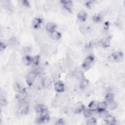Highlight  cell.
Returning <instances> with one entry per match:
<instances>
[{
	"mask_svg": "<svg viewBox=\"0 0 125 125\" xmlns=\"http://www.w3.org/2000/svg\"><path fill=\"white\" fill-rule=\"evenodd\" d=\"M37 74L35 71L30 72L27 75L26 77V81L29 86H32L34 83Z\"/></svg>",
	"mask_w": 125,
	"mask_h": 125,
	"instance_id": "cell-1",
	"label": "cell"
},
{
	"mask_svg": "<svg viewBox=\"0 0 125 125\" xmlns=\"http://www.w3.org/2000/svg\"><path fill=\"white\" fill-rule=\"evenodd\" d=\"M94 61V57L92 56H89L85 59L83 64V68L85 69H88L91 67Z\"/></svg>",
	"mask_w": 125,
	"mask_h": 125,
	"instance_id": "cell-2",
	"label": "cell"
},
{
	"mask_svg": "<svg viewBox=\"0 0 125 125\" xmlns=\"http://www.w3.org/2000/svg\"><path fill=\"white\" fill-rule=\"evenodd\" d=\"M27 96V93L26 90H22L19 92L16 96V99H17L20 101H23L25 100Z\"/></svg>",
	"mask_w": 125,
	"mask_h": 125,
	"instance_id": "cell-3",
	"label": "cell"
},
{
	"mask_svg": "<svg viewBox=\"0 0 125 125\" xmlns=\"http://www.w3.org/2000/svg\"><path fill=\"white\" fill-rule=\"evenodd\" d=\"M28 108L26 103H23L20 105L19 109V113L21 115H25L28 113Z\"/></svg>",
	"mask_w": 125,
	"mask_h": 125,
	"instance_id": "cell-4",
	"label": "cell"
},
{
	"mask_svg": "<svg viewBox=\"0 0 125 125\" xmlns=\"http://www.w3.org/2000/svg\"><path fill=\"white\" fill-rule=\"evenodd\" d=\"M85 107L81 102H78L75 104L74 107V110L76 113H80L82 111L84 110Z\"/></svg>",
	"mask_w": 125,
	"mask_h": 125,
	"instance_id": "cell-5",
	"label": "cell"
},
{
	"mask_svg": "<svg viewBox=\"0 0 125 125\" xmlns=\"http://www.w3.org/2000/svg\"><path fill=\"white\" fill-rule=\"evenodd\" d=\"M54 89L57 91L62 92L65 90V86L62 82L60 81L57 82L54 85Z\"/></svg>",
	"mask_w": 125,
	"mask_h": 125,
	"instance_id": "cell-6",
	"label": "cell"
},
{
	"mask_svg": "<svg viewBox=\"0 0 125 125\" xmlns=\"http://www.w3.org/2000/svg\"><path fill=\"white\" fill-rule=\"evenodd\" d=\"M42 85L44 88H47L50 86L51 84V81L50 78L47 77L44 78L42 80Z\"/></svg>",
	"mask_w": 125,
	"mask_h": 125,
	"instance_id": "cell-7",
	"label": "cell"
},
{
	"mask_svg": "<svg viewBox=\"0 0 125 125\" xmlns=\"http://www.w3.org/2000/svg\"><path fill=\"white\" fill-rule=\"evenodd\" d=\"M56 26L53 23H49L46 26V29L50 32H52L55 31Z\"/></svg>",
	"mask_w": 125,
	"mask_h": 125,
	"instance_id": "cell-8",
	"label": "cell"
},
{
	"mask_svg": "<svg viewBox=\"0 0 125 125\" xmlns=\"http://www.w3.org/2000/svg\"><path fill=\"white\" fill-rule=\"evenodd\" d=\"M105 122H106V124H109V125H113L115 124V120L114 118L110 115H109L105 119Z\"/></svg>",
	"mask_w": 125,
	"mask_h": 125,
	"instance_id": "cell-9",
	"label": "cell"
},
{
	"mask_svg": "<svg viewBox=\"0 0 125 125\" xmlns=\"http://www.w3.org/2000/svg\"><path fill=\"white\" fill-rule=\"evenodd\" d=\"M62 4L64 5V7L67 11H71L72 8V3L71 1H62Z\"/></svg>",
	"mask_w": 125,
	"mask_h": 125,
	"instance_id": "cell-10",
	"label": "cell"
},
{
	"mask_svg": "<svg viewBox=\"0 0 125 125\" xmlns=\"http://www.w3.org/2000/svg\"><path fill=\"white\" fill-rule=\"evenodd\" d=\"M42 20L40 18H36L34 20L33 22V26L34 28H37L40 27L41 25L42 24Z\"/></svg>",
	"mask_w": 125,
	"mask_h": 125,
	"instance_id": "cell-11",
	"label": "cell"
},
{
	"mask_svg": "<svg viewBox=\"0 0 125 125\" xmlns=\"http://www.w3.org/2000/svg\"><path fill=\"white\" fill-rule=\"evenodd\" d=\"M110 38L109 37H107L105 38H104L101 41V44L104 47H108L110 45Z\"/></svg>",
	"mask_w": 125,
	"mask_h": 125,
	"instance_id": "cell-12",
	"label": "cell"
},
{
	"mask_svg": "<svg viewBox=\"0 0 125 125\" xmlns=\"http://www.w3.org/2000/svg\"><path fill=\"white\" fill-rule=\"evenodd\" d=\"M78 18L81 22H84L87 19V14L84 11L80 12L78 14Z\"/></svg>",
	"mask_w": 125,
	"mask_h": 125,
	"instance_id": "cell-13",
	"label": "cell"
},
{
	"mask_svg": "<svg viewBox=\"0 0 125 125\" xmlns=\"http://www.w3.org/2000/svg\"><path fill=\"white\" fill-rule=\"evenodd\" d=\"M107 107L109 109L113 110V109H115L117 108V105L115 102H114L113 101H112L108 102V103L107 105Z\"/></svg>",
	"mask_w": 125,
	"mask_h": 125,
	"instance_id": "cell-14",
	"label": "cell"
},
{
	"mask_svg": "<svg viewBox=\"0 0 125 125\" xmlns=\"http://www.w3.org/2000/svg\"><path fill=\"white\" fill-rule=\"evenodd\" d=\"M61 35L60 32H58V31H54L53 32L51 33V37L52 39H53L55 40H59L61 38Z\"/></svg>",
	"mask_w": 125,
	"mask_h": 125,
	"instance_id": "cell-15",
	"label": "cell"
},
{
	"mask_svg": "<svg viewBox=\"0 0 125 125\" xmlns=\"http://www.w3.org/2000/svg\"><path fill=\"white\" fill-rule=\"evenodd\" d=\"M107 108V104L105 102H99L97 104V109L99 111L105 110Z\"/></svg>",
	"mask_w": 125,
	"mask_h": 125,
	"instance_id": "cell-16",
	"label": "cell"
},
{
	"mask_svg": "<svg viewBox=\"0 0 125 125\" xmlns=\"http://www.w3.org/2000/svg\"><path fill=\"white\" fill-rule=\"evenodd\" d=\"M47 109V108L45 106L43 105H41V104L37 105L35 107L36 111L37 113L38 114H40L44 109Z\"/></svg>",
	"mask_w": 125,
	"mask_h": 125,
	"instance_id": "cell-17",
	"label": "cell"
},
{
	"mask_svg": "<svg viewBox=\"0 0 125 125\" xmlns=\"http://www.w3.org/2000/svg\"><path fill=\"white\" fill-rule=\"evenodd\" d=\"M89 108L91 110L95 111L97 109V104L94 101H92L89 105Z\"/></svg>",
	"mask_w": 125,
	"mask_h": 125,
	"instance_id": "cell-18",
	"label": "cell"
},
{
	"mask_svg": "<svg viewBox=\"0 0 125 125\" xmlns=\"http://www.w3.org/2000/svg\"><path fill=\"white\" fill-rule=\"evenodd\" d=\"M32 61V59L29 56H26L23 58L24 63L27 66L29 65Z\"/></svg>",
	"mask_w": 125,
	"mask_h": 125,
	"instance_id": "cell-19",
	"label": "cell"
},
{
	"mask_svg": "<svg viewBox=\"0 0 125 125\" xmlns=\"http://www.w3.org/2000/svg\"><path fill=\"white\" fill-rule=\"evenodd\" d=\"M83 113H84V115L86 117L89 118L92 115L93 111L90 109H84V112H83Z\"/></svg>",
	"mask_w": 125,
	"mask_h": 125,
	"instance_id": "cell-20",
	"label": "cell"
},
{
	"mask_svg": "<svg viewBox=\"0 0 125 125\" xmlns=\"http://www.w3.org/2000/svg\"><path fill=\"white\" fill-rule=\"evenodd\" d=\"M99 116L102 118L105 119L109 115V113L106 110V109L105 110H103L101 111H99Z\"/></svg>",
	"mask_w": 125,
	"mask_h": 125,
	"instance_id": "cell-21",
	"label": "cell"
},
{
	"mask_svg": "<svg viewBox=\"0 0 125 125\" xmlns=\"http://www.w3.org/2000/svg\"><path fill=\"white\" fill-rule=\"evenodd\" d=\"M114 94L112 93H108L106 95V99L108 102H110L113 101L114 99Z\"/></svg>",
	"mask_w": 125,
	"mask_h": 125,
	"instance_id": "cell-22",
	"label": "cell"
},
{
	"mask_svg": "<svg viewBox=\"0 0 125 125\" xmlns=\"http://www.w3.org/2000/svg\"><path fill=\"white\" fill-rule=\"evenodd\" d=\"M97 121L95 118H91L87 121V124L89 125H94L96 124Z\"/></svg>",
	"mask_w": 125,
	"mask_h": 125,
	"instance_id": "cell-23",
	"label": "cell"
},
{
	"mask_svg": "<svg viewBox=\"0 0 125 125\" xmlns=\"http://www.w3.org/2000/svg\"><path fill=\"white\" fill-rule=\"evenodd\" d=\"M88 85H89V82L88 80L84 79L82 81L81 84V86L82 88H86L88 86Z\"/></svg>",
	"mask_w": 125,
	"mask_h": 125,
	"instance_id": "cell-24",
	"label": "cell"
},
{
	"mask_svg": "<svg viewBox=\"0 0 125 125\" xmlns=\"http://www.w3.org/2000/svg\"><path fill=\"white\" fill-rule=\"evenodd\" d=\"M39 61H40V57L38 55H36L34 58L32 59V62H33V63L35 65H38L39 63Z\"/></svg>",
	"mask_w": 125,
	"mask_h": 125,
	"instance_id": "cell-25",
	"label": "cell"
},
{
	"mask_svg": "<svg viewBox=\"0 0 125 125\" xmlns=\"http://www.w3.org/2000/svg\"><path fill=\"white\" fill-rule=\"evenodd\" d=\"M101 19L102 17L100 15H96L95 16H94V17H93V21H95V22H99L101 21Z\"/></svg>",
	"mask_w": 125,
	"mask_h": 125,
	"instance_id": "cell-26",
	"label": "cell"
},
{
	"mask_svg": "<svg viewBox=\"0 0 125 125\" xmlns=\"http://www.w3.org/2000/svg\"><path fill=\"white\" fill-rule=\"evenodd\" d=\"M13 89L16 92H19L21 90V86L18 83H16L13 86Z\"/></svg>",
	"mask_w": 125,
	"mask_h": 125,
	"instance_id": "cell-27",
	"label": "cell"
},
{
	"mask_svg": "<svg viewBox=\"0 0 125 125\" xmlns=\"http://www.w3.org/2000/svg\"><path fill=\"white\" fill-rule=\"evenodd\" d=\"M55 124H56V125H64L65 124L64 121L62 119H59V120H57Z\"/></svg>",
	"mask_w": 125,
	"mask_h": 125,
	"instance_id": "cell-28",
	"label": "cell"
},
{
	"mask_svg": "<svg viewBox=\"0 0 125 125\" xmlns=\"http://www.w3.org/2000/svg\"><path fill=\"white\" fill-rule=\"evenodd\" d=\"M6 101L5 100V99L4 98H2L1 99V104L2 106H5L6 105Z\"/></svg>",
	"mask_w": 125,
	"mask_h": 125,
	"instance_id": "cell-29",
	"label": "cell"
},
{
	"mask_svg": "<svg viewBox=\"0 0 125 125\" xmlns=\"http://www.w3.org/2000/svg\"><path fill=\"white\" fill-rule=\"evenodd\" d=\"M5 47H6V46H5V44H4L3 43H1V45H0V48H1V51H3V50H4L5 49Z\"/></svg>",
	"mask_w": 125,
	"mask_h": 125,
	"instance_id": "cell-30",
	"label": "cell"
},
{
	"mask_svg": "<svg viewBox=\"0 0 125 125\" xmlns=\"http://www.w3.org/2000/svg\"><path fill=\"white\" fill-rule=\"evenodd\" d=\"M23 5H25V6H28L29 5L28 2L27 1H23Z\"/></svg>",
	"mask_w": 125,
	"mask_h": 125,
	"instance_id": "cell-31",
	"label": "cell"
}]
</instances>
